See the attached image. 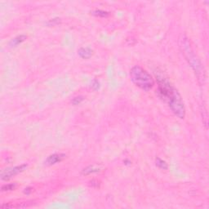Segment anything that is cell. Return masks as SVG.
Segmentation results:
<instances>
[{
	"label": "cell",
	"instance_id": "2",
	"mask_svg": "<svg viewBox=\"0 0 209 209\" xmlns=\"http://www.w3.org/2000/svg\"><path fill=\"white\" fill-rule=\"evenodd\" d=\"M130 78L136 87L144 91L147 92L154 87V81L151 74L139 65H135L132 68Z\"/></svg>",
	"mask_w": 209,
	"mask_h": 209
},
{
	"label": "cell",
	"instance_id": "1",
	"mask_svg": "<svg viewBox=\"0 0 209 209\" xmlns=\"http://www.w3.org/2000/svg\"><path fill=\"white\" fill-rule=\"evenodd\" d=\"M180 48L182 49V53L184 54L185 57L189 62V64L190 65L192 69L195 73L197 76L198 80L200 83L203 84L205 82V71L203 67L202 63L200 62L199 59L196 56L195 53L194 52L193 49L190 47V42L188 39L186 37V35H182L179 40Z\"/></svg>",
	"mask_w": 209,
	"mask_h": 209
},
{
	"label": "cell",
	"instance_id": "10",
	"mask_svg": "<svg viewBox=\"0 0 209 209\" xmlns=\"http://www.w3.org/2000/svg\"><path fill=\"white\" fill-rule=\"evenodd\" d=\"M92 15L97 16H101V17H106L110 15V12H106V11H103V10H95L92 12Z\"/></svg>",
	"mask_w": 209,
	"mask_h": 209
},
{
	"label": "cell",
	"instance_id": "12",
	"mask_svg": "<svg viewBox=\"0 0 209 209\" xmlns=\"http://www.w3.org/2000/svg\"><path fill=\"white\" fill-rule=\"evenodd\" d=\"M83 101V97H82V96H79V97H74L73 100H72V104H74V106H76V105H78V104H80Z\"/></svg>",
	"mask_w": 209,
	"mask_h": 209
},
{
	"label": "cell",
	"instance_id": "7",
	"mask_svg": "<svg viewBox=\"0 0 209 209\" xmlns=\"http://www.w3.org/2000/svg\"><path fill=\"white\" fill-rule=\"evenodd\" d=\"M27 39V36L25 35H21L19 36H16V38L12 39L9 43V45L11 47H16L17 45H19L20 44H21L22 42H24L25 39Z\"/></svg>",
	"mask_w": 209,
	"mask_h": 209
},
{
	"label": "cell",
	"instance_id": "11",
	"mask_svg": "<svg viewBox=\"0 0 209 209\" xmlns=\"http://www.w3.org/2000/svg\"><path fill=\"white\" fill-rule=\"evenodd\" d=\"M16 188V184H7V185H4V186H2V191H11V190H14Z\"/></svg>",
	"mask_w": 209,
	"mask_h": 209
},
{
	"label": "cell",
	"instance_id": "6",
	"mask_svg": "<svg viewBox=\"0 0 209 209\" xmlns=\"http://www.w3.org/2000/svg\"><path fill=\"white\" fill-rule=\"evenodd\" d=\"M78 54L83 59H89L93 54V51L89 48H81L78 49Z\"/></svg>",
	"mask_w": 209,
	"mask_h": 209
},
{
	"label": "cell",
	"instance_id": "5",
	"mask_svg": "<svg viewBox=\"0 0 209 209\" xmlns=\"http://www.w3.org/2000/svg\"><path fill=\"white\" fill-rule=\"evenodd\" d=\"M66 155L65 154H51L50 156L47 158L45 160V165L47 166H52L54 165L56 163H60L62 160L65 159Z\"/></svg>",
	"mask_w": 209,
	"mask_h": 209
},
{
	"label": "cell",
	"instance_id": "4",
	"mask_svg": "<svg viewBox=\"0 0 209 209\" xmlns=\"http://www.w3.org/2000/svg\"><path fill=\"white\" fill-rule=\"evenodd\" d=\"M26 168H27L26 164H21V165L13 167V168H6L1 172V179L3 180V181H7V180L11 179L14 176L24 172L26 169Z\"/></svg>",
	"mask_w": 209,
	"mask_h": 209
},
{
	"label": "cell",
	"instance_id": "13",
	"mask_svg": "<svg viewBox=\"0 0 209 209\" xmlns=\"http://www.w3.org/2000/svg\"><path fill=\"white\" fill-rule=\"evenodd\" d=\"M92 87L94 90L99 89V87H100V83H99V82L97 80V79H94V80L92 81Z\"/></svg>",
	"mask_w": 209,
	"mask_h": 209
},
{
	"label": "cell",
	"instance_id": "9",
	"mask_svg": "<svg viewBox=\"0 0 209 209\" xmlns=\"http://www.w3.org/2000/svg\"><path fill=\"white\" fill-rule=\"evenodd\" d=\"M100 172V169L94 166H88L86 168H84L82 172V174L83 175H88L91 174V173H94V172Z\"/></svg>",
	"mask_w": 209,
	"mask_h": 209
},
{
	"label": "cell",
	"instance_id": "8",
	"mask_svg": "<svg viewBox=\"0 0 209 209\" xmlns=\"http://www.w3.org/2000/svg\"><path fill=\"white\" fill-rule=\"evenodd\" d=\"M155 163H156L157 167H159L161 169L167 170L168 168V163H166L164 160H163V159H161L160 158H159V157H157L156 159H155Z\"/></svg>",
	"mask_w": 209,
	"mask_h": 209
},
{
	"label": "cell",
	"instance_id": "3",
	"mask_svg": "<svg viewBox=\"0 0 209 209\" xmlns=\"http://www.w3.org/2000/svg\"><path fill=\"white\" fill-rule=\"evenodd\" d=\"M167 103L172 110V111L180 119H184L186 116V108H185L184 102L182 101V97L177 90L172 94V97L169 98Z\"/></svg>",
	"mask_w": 209,
	"mask_h": 209
},
{
	"label": "cell",
	"instance_id": "14",
	"mask_svg": "<svg viewBox=\"0 0 209 209\" xmlns=\"http://www.w3.org/2000/svg\"><path fill=\"white\" fill-rule=\"evenodd\" d=\"M31 192H32V189L30 188V187H28V188H25V190H24V193L26 194H30Z\"/></svg>",
	"mask_w": 209,
	"mask_h": 209
}]
</instances>
